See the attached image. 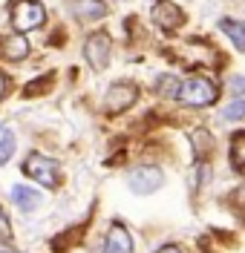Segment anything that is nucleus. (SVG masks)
Masks as SVG:
<instances>
[{
    "label": "nucleus",
    "mask_w": 245,
    "mask_h": 253,
    "mask_svg": "<svg viewBox=\"0 0 245 253\" xmlns=\"http://www.w3.org/2000/svg\"><path fill=\"white\" fill-rule=\"evenodd\" d=\"M219 98V89H216V84L208 78H194L182 81V89H179V101L185 107H211L213 101Z\"/></svg>",
    "instance_id": "1"
},
{
    "label": "nucleus",
    "mask_w": 245,
    "mask_h": 253,
    "mask_svg": "<svg viewBox=\"0 0 245 253\" xmlns=\"http://www.w3.org/2000/svg\"><path fill=\"white\" fill-rule=\"evenodd\" d=\"M44 20H47V9L41 0H17L12 6V29L20 35L44 26Z\"/></svg>",
    "instance_id": "2"
},
{
    "label": "nucleus",
    "mask_w": 245,
    "mask_h": 253,
    "mask_svg": "<svg viewBox=\"0 0 245 253\" xmlns=\"http://www.w3.org/2000/svg\"><path fill=\"white\" fill-rule=\"evenodd\" d=\"M23 173L29 175V178H35L38 184H44L47 190H55L58 184H61L58 161L49 158V156H38V153H32V156L26 158V164H23Z\"/></svg>",
    "instance_id": "3"
},
{
    "label": "nucleus",
    "mask_w": 245,
    "mask_h": 253,
    "mask_svg": "<svg viewBox=\"0 0 245 253\" xmlns=\"http://www.w3.org/2000/svg\"><path fill=\"white\" fill-rule=\"evenodd\" d=\"M127 184H130V190L136 196H150V193H156L164 184V173L159 167H153V164H139V167L130 170Z\"/></svg>",
    "instance_id": "4"
},
{
    "label": "nucleus",
    "mask_w": 245,
    "mask_h": 253,
    "mask_svg": "<svg viewBox=\"0 0 245 253\" xmlns=\"http://www.w3.org/2000/svg\"><path fill=\"white\" fill-rule=\"evenodd\" d=\"M139 101V89L130 81H115L113 86L107 89V98H104V110L110 115H121L124 110H130L133 104Z\"/></svg>",
    "instance_id": "5"
},
{
    "label": "nucleus",
    "mask_w": 245,
    "mask_h": 253,
    "mask_svg": "<svg viewBox=\"0 0 245 253\" xmlns=\"http://www.w3.org/2000/svg\"><path fill=\"white\" fill-rule=\"evenodd\" d=\"M110 35L107 32H93L87 41H84V58H87V63L96 69V72H101V69H107V63H110Z\"/></svg>",
    "instance_id": "6"
},
{
    "label": "nucleus",
    "mask_w": 245,
    "mask_h": 253,
    "mask_svg": "<svg viewBox=\"0 0 245 253\" xmlns=\"http://www.w3.org/2000/svg\"><path fill=\"white\" fill-rule=\"evenodd\" d=\"M150 17H153V23L162 32H176L182 23H185V12H182L176 3H170V0H159V3L153 6Z\"/></svg>",
    "instance_id": "7"
},
{
    "label": "nucleus",
    "mask_w": 245,
    "mask_h": 253,
    "mask_svg": "<svg viewBox=\"0 0 245 253\" xmlns=\"http://www.w3.org/2000/svg\"><path fill=\"white\" fill-rule=\"evenodd\" d=\"M72 17L81 20V23H93V20H101L107 17V3L104 0H72Z\"/></svg>",
    "instance_id": "8"
},
{
    "label": "nucleus",
    "mask_w": 245,
    "mask_h": 253,
    "mask_svg": "<svg viewBox=\"0 0 245 253\" xmlns=\"http://www.w3.org/2000/svg\"><path fill=\"white\" fill-rule=\"evenodd\" d=\"M104 251L107 253H133V236L124 224H113L107 230V239H104Z\"/></svg>",
    "instance_id": "9"
},
{
    "label": "nucleus",
    "mask_w": 245,
    "mask_h": 253,
    "mask_svg": "<svg viewBox=\"0 0 245 253\" xmlns=\"http://www.w3.org/2000/svg\"><path fill=\"white\" fill-rule=\"evenodd\" d=\"M29 49H32L29 41H26L20 32H15V35H9V38L3 41V49H0V52H3V58H9V61H23V58L29 55Z\"/></svg>",
    "instance_id": "10"
},
{
    "label": "nucleus",
    "mask_w": 245,
    "mask_h": 253,
    "mask_svg": "<svg viewBox=\"0 0 245 253\" xmlns=\"http://www.w3.org/2000/svg\"><path fill=\"white\" fill-rule=\"evenodd\" d=\"M12 199H15V205L23 210V213H32L35 207L41 205V193L32 187H26V184H17L15 190H12Z\"/></svg>",
    "instance_id": "11"
},
{
    "label": "nucleus",
    "mask_w": 245,
    "mask_h": 253,
    "mask_svg": "<svg viewBox=\"0 0 245 253\" xmlns=\"http://www.w3.org/2000/svg\"><path fill=\"white\" fill-rule=\"evenodd\" d=\"M191 147H194V158L196 161H202L205 156H211L213 153V135L208 129H194V135H191Z\"/></svg>",
    "instance_id": "12"
},
{
    "label": "nucleus",
    "mask_w": 245,
    "mask_h": 253,
    "mask_svg": "<svg viewBox=\"0 0 245 253\" xmlns=\"http://www.w3.org/2000/svg\"><path fill=\"white\" fill-rule=\"evenodd\" d=\"M219 29L234 41V46L240 49V52H245V20H231V17H222V20H219Z\"/></svg>",
    "instance_id": "13"
},
{
    "label": "nucleus",
    "mask_w": 245,
    "mask_h": 253,
    "mask_svg": "<svg viewBox=\"0 0 245 253\" xmlns=\"http://www.w3.org/2000/svg\"><path fill=\"white\" fill-rule=\"evenodd\" d=\"M15 132H12V126H6V124H0V167L9 161V158L15 156Z\"/></svg>",
    "instance_id": "14"
},
{
    "label": "nucleus",
    "mask_w": 245,
    "mask_h": 253,
    "mask_svg": "<svg viewBox=\"0 0 245 253\" xmlns=\"http://www.w3.org/2000/svg\"><path fill=\"white\" fill-rule=\"evenodd\" d=\"M231 167L245 170V132H237L231 138Z\"/></svg>",
    "instance_id": "15"
},
{
    "label": "nucleus",
    "mask_w": 245,
    "mask_h": 253,
    "mask_svg": "<svg viewBox=\"0 0 245 253\" xmlns=\"http://www.w3.org/2000/svg\"><path fill=\"white\" fill-rule=\"evenodd\" d=\"M179 89L182 81L176 75H159V81H156V92L164 95V98H179Z\"/></svg>",
    "instance_id": "16"
},
{
    "label": "nucleus",
    "mask_w": 245,
    "mask_h": 253,
    "mask_svg": "<svg viewBox=\"0 0 245 253\" xmlns=\"http://www.w3.org/2000/svg\"><path fill=\"white\" fill-rule=\"evenodd\" d=\"M222 118L225 121H243L245 118V98H234L228 107H222Z\"/></svg>",
    "instance_id": "17"
},
{
    "label": "nucleus",
    "mask_w": 245,
    "mask_h": 253,
    "mask_svg": "<svg viewBox=\"0 0 245 253\" xmlns=\"http://www.w3.org/2000/svg\"><path fill=\"white\" fill-rule=\"evenodd\" d=\"M211 167L205 164V161H199V167H196V175H194V190H199V187H205V181L211 178Z\"/></svg>",
    "instance_id": "18"
},
{
    "label": "nucleus",
    "mask_w": 245,
    "mask_h": 253,
    "mask_svg": "<svg viewBox=\"0 0 245 253\" xmlns=\"http://www.w3.org/2000/svg\"><path fill=\"white\" fill-rule=\"evenodd\" d=\"M228 89H231V95H245V75H234V78L228 81Z\"/></svg>",
    "instance_id": "19"
},
{
    "label": "nucleus",
    "mask_w": 245,
    "mask_h": 253,
    "mask_svg": "<svg viewBox=\"0 0 245 253\" xmlns=\"http://www.w3.org/2000/svg\"><path fill=\"white\" fill-rule=\"evenodd\" d=\"M12 233V224H9V216L3 213V207H0V239H6Z\"/></svg>",
    "instance_id": "20"
},
{
    "label": "nucleus",
    "mask_w": 245,
    "mask_h": 253,
    "mask_svg": "<svg viewBox=\"0 0 245 253\" xmlns=\"http://www.w3.org/2000/svg\"><path fill=\"white\" fill-rule=\"evenodd\" d=\"M159 253H182V248H176V245H164Z\"/></svg>",
    "instance_id": "21"
},
{
    "label": "nucleus",
    "mask_w": 245,
    "mask_h": 253,
    "mask_svg": "<svg viewBox=\"0 0 245 253\" xmlns=\"http://www.w3.org/2000/svg\"><path fill=\"white\" fill-rule=\"evenodd\" d=\"M0 253H20V251H15L12 245H6V242H0Z\"/></svg>",
    "instance_id": "22"
},
{
    "label": "nucleus",
    "mask_w": 245,
    "mask_h": 253,
    "mask_svg": "<svg viewBox=\"0 0 245 253\" xmlns=\"http://www.w3.org/2000/svg\"><path fill=\"white\" fill-rule=\"evenodd\" d=\"M3 95H6V78H3V72H0V101H3Z\"/></svg>",
    "instance_id": "23"
}]
</instances>
